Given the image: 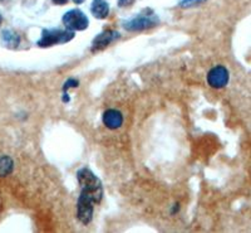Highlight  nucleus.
Returning a JSON list of instances; mask_svg holds the SVG:
<instances>
[{"mask_svg":"<svg viewBox=\"0 0 251 233\" xmlns=\"http://www.w3.org/2000/svg\"><path fill=\"white\" fill-rule=\"evenodd\" d=\"M78 183L80 187V193H84L91 197L96 204L100 203L103 198V187L97 175H94L88 168H82L77 173Z\"/></svg>","mask_w":251,"mask_h":233,"instance_id":"1","label":"nucleus"},{"mask_svg":"<svg viewBox=\"0 0 251 233\" xmlns=\"http://www.w3.org/2000/svg\"><path fill=\"white\" fill-rule=\"evenodd\" d=\"M73 38H75V32H72L69 29H66V30H63V29H44L37 44L40 48H49V47H53L55 44L67 43Z\"/></svg>","mask_w":251,"mask_h":233,"instance_id":"2","label":"nucleus"},{"mask_svg":"<svg viewBox=\"0 0 251 233\" xmlns=\"http://www.w3.org/2000/svg\"><path fill=\"white\" fill-rule=\"evenodd\" d=\"M158 18L154 14H143L141 13L137 17L132 18L123 23V28L128 32H142L146 29H151L158 24Z\"/></svg>","mask_w":251,"mask_h":233,"instance_id":"3","label":"nucleus"},{"mask_svg":"<svg viewBox=\"0 0 251 233\" xmlns=\"http://www.w3.org/2000/svg\"><path fill=\"white\" fill-rule=\"evenodd\" d=\"M63 24L67 29L75 32V30H84L88 28L89 20L87 15L79 9H72L63 15Z\"/></svg>","mask_w":251,"mask_h":233,"instance_id":"4","label":"nucleus"},{"mask_svg":"<svg viewBox=\"0 0 251 233\" xmlns=\"http://www.w3.org/2000/svg\"><path fill=\"white\" fill-rule=\"evenodd\" d=\"M94 204L96 203H94V201L91 197L84 193L79 194L77 203V216L80 223H83L84 226L89 225L92 219H93Z\"/></svg>","mask_w":251,"mask_h":233,"instance_id":"5","label":"nucleus"},{"mask_svg":"<svg viewBox=\"0 0 251 233\" xmlns=\"http://www.w3.org/2000/svg\"><path fill=\"white\" fill-rule=\"evenodd\" d=\"M228 80H230V75L224 66L214 67L207 73V84L212 88H223L228 84Z\"/></svg>","mask_w":251,"mask_h":233,"instance_id":"6","label":"nucleus"},{"mask_svg":"<svg viewBox=\"0 0 251 233\" xmlns=\"http://www.w3.org/2000/svg\"><path fill=\"white\" fill-rule=\"evenodd\" d=\"M121 38V34L116 30H104L100 34H98L97 37L94 38L93 42H92V52H100L103 51L104 48H107L108 46H111L113 42L118 40Z\"/></svg>","mask_w":251,"mask_h":233,"instance_id":"7","label":"nucleus"},{"mask_svg":"<svg viewBox=\"0 0 251 233\" xmlns=\"http://www.w3.org/2000/svg\"><path fill=\"white\" fill-rule=\"evenodd\" d=\"M103 124L106 125V127L111 130H117L122 126L123 124V115L118 111V110L109 109L104 111L103 114Z\"/></svg>","mask_w":251,"mask_h":233,"instance_id":"8","label":"nucleus"},{"mask_svg":"<svg viewBox=\"0 0 251 233\" xmlns=\"http://www.w3.org/2000/svg\"><path fill=\"white\" fill-rule=\"evenodd\" d=\"M91 12L94 18L104 19L109 14V5L106 0H93L91 5Z\"/></svg>","mask_w":251,"mask_h":233,"instance_id":"9","label":"nucleus"},{"mask_svg":"<svg viewBox=\"0 0 251 233\" xmlns=\"http://www.w3.org/2000/svg\"><path fill=\"white\" fill-rule=\"evenodd\" d=\"M14 169V161L10 156H1L0 158V176H6Z\"/></svg>","mask_w":251,"mask_h":233,"instance_id":"10","label":"nucleus"},{"mask_svg":"<svg viewBox=\"0 0 251 233\" xmlns=\"http://www.w3.org/2000/svg\"><path fill=\"white\" fill-rule=\"evenodd\" d=\"M3 40L8 44L9 47H12V48H17L20 43V38L17 33L12 32V30H4L3 35H1Z\"/></svg>","mask_w":251,"mask_h":233,"instance_id":"11","label":"nucleus"},{"mask_svg":"<svg viewBox=\"0 0 251 233\" xmlns=\"http://www.w3.org/2000/svg\"><path fill=\"white\" fill-rule=\"evenodd\" d=\"M206 0H181L180 6L181 8H192V6L201 5L205 3Z\"/></svg>","mask_w":251,"mask_h":233,"instance_id":"12","label":"nucleus"},{"mask_svg":"<svg viewBox=\"0 0 251 233\" xmlns=\"http://www.w3.org/2000/svg\"><path fill=\"white\" fill-rule=\"evenodd\" d=\"M79 86V82H78L77 80H75V78H69L68 81H66L64 82V86H63V91L64 92H67L69 88H75V87Z\"/></svg>","mask_w":251,"mask_h":233,"instance_id":"13","label":"nucleus"},{"mask_svg":"<svg viewBox=\"0 0 251 233\" xmlns=\"http://www.w3.org/2000/svg\"><path fill=\"white\" fill-rule=\"evenodd\" d=\"M134 3V0H118V6L121 8H127V6H131Z\"/></svg>","mask_w":251,"mask_h":233,"instance_id":"14","label":"nucleus"},{"mask_svg":"<svg viewBox=\"0 0 251 233\" xmlns=\"http://www.w3.org/2000/svg\"><path fill=\"white\" fill-rule=\"evenodd\" d=\"M51 1L57 5H64V4L68 3V0H51Z\"/></svg>","mask_w":251,"mask_h":233,"instance_id":"15","label":"nucleus"},{"mask_svg":"<svg viewBox=\"0 0 251 233\" xmlns=\"http://www.w3.org/2000/svg\"><path fill=\"white\" fill-rule=\"evenodd\" d=\"M73 1H75V4H82L83 1H84V0H73Z\"/></svg>","mask_w":251,"mask_h":233,"instance_id":"16","label":"nucleus"},{"mask_svg":"<svg viewBox=\"0 0 251 233\" xmlns=\"http://www.w3.org/2000/svg\"><path fill=\"white\" fill-rule=\"evenodd\" d=\"M1 22H3V18H1V15H0V24H1Z\"/></svg>","mask_w":251,"mask_h":233,"instance_id":"17","label":"nucleus"}]
</instances>
